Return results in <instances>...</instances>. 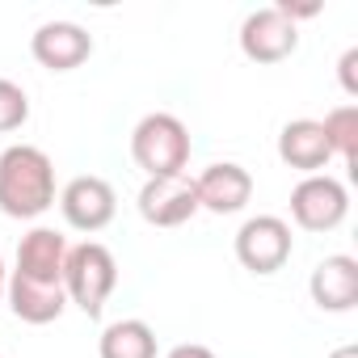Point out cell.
<instances>
[{
    "label": "cell",
    "instance_id": "8fae6325",
    "mask_svg": "<svg viewBox=\"0 0 358 358\" xmlns=\"http://www.w3.org/2000/svg\"><path fill=\"white\" fill-rule=\"evenodd\" d=\"M30 51L47 72H72L93 55V34L76 22H43L30 38Z\"/></svg>",
    "mask_w": 358,
    "mask_h": 358
},
{
    "label": "cell",
    "instance_id": "8992f818",
    "mask_svg": "<svg viewBox=\"0 0 358 358\" xmlns=\"http://www.w3.org/2000/svg\"><path fill=\"white\" fill-rule=\"evenodd\" d=\"M345 215H350V194L329 173H312L291 190V220L303 232H333Z\"/></svg>",
    "mask_w": 358,
    "mask_h": 358
},
{
    "label": "cell",
    "instance_id": "ac0fdd59",
    "mask_svg": "<svg viewBox=\"0 0 358 358\" xmlns=\"http://www.w3.org/2000/svg\"><path fill=\"white\" fill-rule=\"evenodd\" d=\"M164 358H215L207 345H199V341H186V345H173Z\"/></svg>",
    "mask_w": 358,
    "mask_h": 358
},
{
    "label": "cell",
    "instance_id": "2e32d148",
    "mask_svg": "<svg viewBox=\"0 0 358 358\" xmlns=\"http://www.w3.org/2000/svg\"><path fill=\"white\" fill-rule=\"evenodd\" d=\"M26 118H30V97H26V89H22L17 80H9V76H0V135L26 127Z\"/></svg>",
    "mask_w": 358,
    "mask_h": 358
},
{
    "label": "cell",
    "instance_id": "52a82bcc",
    "mask_svg": "<svg viewBox=\"0 0 358 358\" xmlns=\"http://www.w3.org/2000/svg\"><path fill=\"white\" fill-rule=\"evenodd\" d=\"M139 215L152 228H182L199 215V190L190 173H173V177H148L139 199H135Z\"/></svg>",
    "mask_w": 358,
    "mask_h": 358
},
{
    "label": "cell",
    "instance_id": "5bb4252c",
    "mask_svg": "<svg viewBox=\"0 0 358 358\" xmlns=\"http://www.w3.org/2000/svg\"><path fill=\"white\" fill-rule=\"evenodd\" d=\"M101 358H156V333L148 320H114L97 341Z\"/></svg>",
    "mask_w": 358,
    "mask_h": 358
},
{
    "label": "cell",
    "instance_id": "3957f363",
    "mask_svg": "<svg viewBox=\"0 0 358 358\" xmlns=\"http://www.w3.org/2000/svg\"><path fill=\"white\" fill-rule=\"evenodd\" d=\"M131 156L148 177H173L190 164V131L177 114H143L131 131Z\"/></svg>",
    "mask_w": 358,
    "mask_h": 358
},
{
    "label": "cell",
    "instance_id": "277c9868",
    "mask_svg": "<svg viewBox=\"0 0 358 358\" xmlns=\"http://www.w3.org/2000/svg\"><path fill=\"white\" fill-rule=\"evenodd\" d=\"M118 287V262L106 245L85 241V245H68V262H64V291L68 303H76L89 320L101 316L106 299Z\"/></svg>",
    "mask_w": 358,
    "mask_h": 358
},
{
    "label": "cell",
    "instance_id": "e0dca14e",
    "mask_svg": "<svg viewBox=\"0 0 358 358\" xmlns=\"http://www.w3.org/2000/svg\"><path fill=\"white\" fill-rule=\"evenodd\" d=\"M354 68H358V47H350V51L341 55V64H337V72H341V89H345L350 97H358V76H354Z\"/></svg>",
    "mask_w": 358,
    "mask_h": 358
},
{
    "label": "cell",
    "instance_id": "44dd1931",
    "mask_svg": "<svg viewBox=\"0 0 358 358\" xmlns=\"http://www.w3.org/2000/svg\"><path fill=\"white\" fill-rule=\"evenodd\" d=\"M0 358H5V354H0Z\"/></svg>",
    "mask_w": 358,
    "mask_h": 358
},
{
    "label": "cell",
    "instance_id": "ba28073f",
    "mask_svg": "<svg viewBox=\"0 0 358 358\" xmlns=\"http://www.w3.org/2000/svg\"><path fill=\"white\" fill-rule=\"evenodd\" d=\"M295 47H299V26L287 22L278 5L257 9L241 22V51L253 64H282L295 55Z\"/></svg>",
    "mask_w": 358,
    "mask_h": 358
},
{
    "label": "cell",
    "instance_id": "9c48e42d",
    "mask_svg": "<svg viewBox=\"0 0 358 358\" xmlns=\"http://www.w3.org/2000/svg\"><path fill=\"white\" fill-rule=\"evenodd\" d=\"M59 211L68 220V228L76 232H101L114 211H118V194L106 177H72V182L59 190Z\"/></svg>",
    "mask_w": 358,
    "mask_h": 358
},
{
    "label": "cell",
    "instance_id": "30bf717a",
    "mask_svg": "<svg viewBox=\"0 0 358 358\" xmlns=\"http://www.w3.org/2000/svg\"><path fill=\"white\" fill-rule=\"evenodd\" d=\"M194 190H199V211L211 215H236L245 211V203L253 199V177L245 164L236 160H215L194 177Z\"/></svg>",
    "mask_w": 358,
    "mask_h": 358
},
{
    "label": "cell",
    "instance_id": "d6986e66",
    "mask_svg": "<svg viewBox=\"0 0 358 358\" xmlns=\"http://www.w3.org/2000/svg\"><path fill=\"white\" fill-rule=\"evenodd\" d=\"M329 358H358V345H337Z\"/></svg>",
    "mask_w": 358,
    "mask_h": 358
},
{
    "label": "cell",
    "instance_id": "ffe728a7",
    "mask_svg": "<svg viewBox=\"0 0 358 358\" xmlns=\"http://www.w3.org/2000/svg\"><path fill=\"white\" fill-rule=\"evenodd\" d=\"M5 287H9V270H5V262H0V299H5Z\"/></svg>",
    "mask_w": 358,
    "mask_h": 358
},
{
    "label": "cell",
    "instance_id": "7c38bea8",
    "mask_svg": "<svg viewBox=\"0 0 358 358\" xmlns=\"http://www.w3.org/2000/svg\"><path fill=\"white\" fill-rule=\"evenodd\" d=\"M308 291L320 312H350L358 303V262L350 253H333V257L316 262Z\"/></svg>",
    "mask_w": 358,
    "mask_h": 358
},
{
    "label": "cell",
    "instance_id": "9a60e30c",
    "mask_svg": "<svg viewBox=\"0 0 358 358\" xmlns=\"http://www.w3.org/2000/svg\"><path fill=\"white\" fill-rule=\"evenodd\" d=\"M320 131H324L333 156H341V160L354 169V164H358V106L350 101V106L329 110V114L320 118Z\"/></svg>",
    "mask_w": 358,
    "mask_h": 358
},
{
    "label": "cell",
    "instance_id": "5b68a950",
    "mask_svg": "<svg viewBox=\"0 0 358 358\" xmlns=\"http://www.w3.org/2000/svg\"><path fill=\"white\" fill-rule=\"evenodd\" d=\"M291 224L278 215H253L236 232V262L249 274H278L291 262Z\"/></svg>",
    "mask_w": 358,
    "mask_h": 358
},
{
    "label": "cell",
    "instance_id": "7a4b0ae2",
    "mask_svg": "<svg viewBox=\"0 0 358 358\" xmlns=\"http://www.w3.org/2000/svg\"><path fill=\"white\" fill-rule=\"evenodd\" d=\"M55 207V164L34 143L0 152V211L9 220H38Z\"/></svg>",
    "mask_w": 358,
    "mask_h": 358
},
{
    "label": "cell",
    "instance_id": "4fadbf2b",
    "mask_svg": "<svg viewBox=\"0 0 358 358\" xmlns=\"http://www.w3.org/2000/svg\"><path fill=\"white\" fill-rule=\"evenodd\" d=\"M278 160L299 169L303 177L324 173L329 160H333V148H329V139L320 131V118H291L278 131Z\"/></svg>",
    "mask_w": 358,
    "mask_h": 358
},
{
    "label": "cell",
    "instance_id": "6da1fadb",
    "mask_svg": "<svg viewBox=\"0 0 358 358\" xmlns=\"http://www.w3.org/2000/svg\"><path fill=\"white\" fill-rule=\"evenodd\" d=\"M64 262H68V241L55 228H30L17 245V266L9 274L5 299L17 320L26 324H51L68 308L64 291Z\"/></svg>",
    "mask_w": 358,
    "mask_h": 358
}]
</instances>
